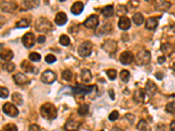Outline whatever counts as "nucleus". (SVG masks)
<instances>
[{
	"label": "nucleus",
	"mask_w": 175,
	"mask_h": 131,
	"mask_svg": "<svg viewBox=\"0 0 175 131\" xmlns=\"http://www.w3.org/2000/svg\"><path fill=\"white\" fill-rule=\"evenodd\" d=\"M102 131H103V130H102Z\"/></svg>",
	"instance_id": "5fc2aeb1"
},
{
	"label": "nucleus",
	"mask_w": 175,
	"mask_h": 131,
	"mask_svg": "<svg viewBox=\"0 0 175 131\" xmlns=\"http://www.w3.org/2000/svg\"><path fill=\"white\" fill-rule=\"evenodd\" d=\"M0 8L2 11L6 12H11L18 8V5L12 1H5L0 3Z\"/></svg>",
	"instance_id": "9b49d317"
},
{
	"label": "nucleus",
	"mask_w": 175,
	"mask_h": 131,
	"mask_svg": "<svg viewBox=\"0 0 175 131\" xmlns=\"http://www.w3.org/2000/svg\"><path fill=\"white\" fill-rule=\"evenodd\" d=\"M134 60V55L131 52L125 51L123 52L120 55V61L123 65H129L132 63Z\"/></svg>",
	"instance_id": "f8f14e48"
},
{
	"label": "nucleus",
	"mask_w": 175,
	"mask_h": 131,
	"mask_svg": "<svg viewBox=\"0 0 175 131\" xmlns=\"http://www.w3.org/2000/svg\"><path fill=\"white\" fill-rule=\"evenodd\" d=\"M35 28L38 32L41 33H48L53 30V26L50 21L46 18H40L36 20Z\"/></svg>",
	"instance_id": "f03ea898"
},
{
	"label": "nucleus",
	"mask_w": 175,
	"mask_h": 131,
	"mask_svg": "<svg viewBox=\"0 0 175 131\" xmlns=\"http://www.w3.org/2000/svg\"><path fill=\"white\" fill-rule=\"evenodd\" d=\"M127 8L125 7V5H118L117 6V8H116V12H117V14L118 16L120 17H124L127 13Z\"/></svg>",
	"instance_id": "2f4dec72"
},
{
	"label": "nucleus",
	"mask_w": 175,
	"mask_h": 131,
	"mask_svg": "<svg viewBox=\"0 0 175 131\" xmlns=\"http://www.w3.org/2000/svg\"><path fill=\"white\" fill-rule=\"evenodd\" d=\"M89 107L87 104H83L79 107L78 108V114L81 115V116H84V115H88L89 113Z\"/></svg>",
	"instance_id": "7c9ffc66"
},
{
	"label": "nucleus",
	"mask_w": 175,
	"mask_h": 131,
	"mask_svg": "<svg viewBox=\"0 0 175 131\" xmlns=\"http://www.w3.org/2000/svg\"><path fill=\"white\" fill-rule=\"evenodd\" d=\"M158 25V20L157 18L155 17H150L146 19V22H145V28L147 30H150V31H153L155 30Z\"/></svg>",
	"instance_id": "f3484780"
},
{
	"label": "nucleus",
	"mask_w": 175,
	"mask_h": 131,
	"mask_svg": "<svg viewBox=\"0 0 175 131\" xmlns=\"http://www.w3.org/2000/svg\"><path fill=\"white\" fill-rule=\"evenodd\" d=\"M29 131H41V129L38 125L32 124V125L29 126Z\"/></svg>",
	"instance_id": "49530a36"
},
{
	"label": "nucleus",
	"mask_w": 175,
	"mask_h": 131,
	"mask_svg": "<svg viewBox=\"0 0 175 131\" xmlns=\"http://www.w3.org/2000/svg\"><path fill=\"white\" fill-rule=\"evenodd\" d=\"M56 79H57L56 74L51 70H46L45 72L42 73L41 76V81L46 84H53L56 81Z\"/></svg>",
	"instance_id": "0eeeda50"
},
{
	"label": "nucleus",
	"mask_w": 175,
	"mask_h": 131,
	"mask_svg": "<svg viewBox=\"0 0 175 131\" xmlns=\"http://www.w3.org/2000/svg\"><path fill=\"white\" fill-rule=\"evenodd\" d=\"M39 5H40V2L37 1V0H34V1H25L23 3V6H25L27 10L36 8L37 6H39Z\"/></svg>",
	"instance_id": "c85d7f7f"
},
{
	"label": "nucleus",
	"mask_w": 175,
	"mask_h": 131,
	"mask_svg": "<svg viewBox=\"0 0 175 131\" xmlns=\"http://www.w3.org/2000/svg\"><path fill=\"white\" fill-rule=\"evenodd\" d=\"M45 60H46L47 63L52 64V63H53V62L56 61V57H55L54 55H53V54H47V55L46 56V58H45Z\"/></svg>",
	"instance_id": "c03bdc74"
},
{
	"label": "nucleus",
	"mask_w": 175,
	"mask_h": 131,
	"mask_svg": "<svg viewBox=\"0 0 175 131\" xmlns=\"http://www.w3.org/2000/svg\"><path fill=\"white\" fill-rule=\"evenodd\" d=\"M72 77H73V74H72V72L70 71V70H65V71H63V73H62V78H63V80H65V81H70L71 80H72Z\"/></svg>",
	"instance_id": "4c0bfd02"
},
{
	"label": "nucleus",
	"mask_w": 175,
	"mask_h": 131,
	"mask_svg": "<svg viewBox=\"0 0 175 131\" xmlns=\"http://www.w3.org/2000/svg\"><path fill=\"white\" fill-rule=\"evenodd\" d=\"M55 24L58 25H64L67 22V16L64 12H58L54 19Z\"/></svg>",
	"instance_id": "6ab92c4d"
},
{
	"label": "nucleus",
	"mask_w": 175,
	"mask_h": 131,
	"mask_svg": "<svg viewBox=\"0 0 175 131\" xmlns=\"http://www.w3.org/2000/svg\"><path fill=\"white\" fill-rule=\"evenodd\" d=\"M118 117H119V113L115 110V111L111 112L110 115H109V120L111 121V122H114V121H116V120L118 119Z\"/></svg>",
	"instance_id": "a18cd8bd"
},
{
	"label": "nucleus",
	"mask_w": 175,
	"mask_h": 131,
	"mask_svg": "<svg viewBox=\"0 0 175 131\" xmlns=\"http://www.w3.org/2000/svg\"><path fill=\"white\" fill-rule=\"evenodd\" d=\"M166 110H167L168 113L170 114H174L175 111V107H174V101H172V102H169L167 103V105L166 106Z\"/></svg>",
	"instance_id": "a19ab883"
},
{
	"label": "nucleus",
	"mask_w": 175,
	"mask_h": 131,
	"mask_svg": "<svg viewBox=\"0 0 175 131\" xmlns=\"http://www.w3.org/2000/svg\"><path fill=\"white\" fill-rule=\"evenodd\" d=\"M35 36L34 33H26L22 38V43L26 48H32L35 45Z\"/></svg>",
	"instance_id": "1a4fd4ad"
},
{
	"label": "nucleus",
	"mask_w": 175,
	"mask_h": 131,
	"mask_svg": "<svg viewBox=\"0 0 175 131\" xmlns=\"http://www.w3.org/2000/svg\"><path fill=\"white\" fill-rule=\"evenodd\" d=\"M157 91H158L157 85L152 81H151V80L147 81L146 84H145L144 92H146L149 96H153V95H155V94L157 93Z\"/></svg>",
	"instance_id": "ddd939ff"
},
{
	"label": "nucleus",
	"mask_w": 175,
	"mask_h": 131,
	"mask_svg": "<svg viewBox=\"0 0 175 131\" xmlns=\"http://www.w3.org/2000/svg\"><path fill=\"white\" fill-rule=\"evenodd\" d=\"M13 80H14L15 83L17 85H19V86L26 85L30 82L29 79L25 76V74H21V73H18V74H14L13 75Z\"/></svg>",
	"instance_id": "4468645a"
},
{
	"label": "nucleus",
	"mask_w": 175,
	"mask_h": 131,
	"mask_svg": "<svg viewBox=\"0 0 175 131\" xmlns=\"http://www.w3.org/2000/svg\"><path fill=\"white\" fill-rule=\"evenodd\" d=\"M102 49L104 50L105 52H107L109 54H113L117 52V42L113 40H105L103 44L102 45Z\"/></svg>",
	"instance_id": "423d86ee"
},
{
	"label": "nucleus",
	"mask_w": 175,
	"mask_h": 131,
	"mask_svg": "<svg viewBox=\"0 0 175 131\" xmlns=\"http://www.w3.org/2000/svg\"><path fill=\"white\" fill-rule=\"evenodd\" d=\"M131 25V19L129 18H127L126 16L121 17L119 21H118V27L123 30V31H127L128 29H130Z\"/></svg>",
	"instance_id": "2eb2a0df"
},
{
	"label": "nucleus",
	"mask_w": 175,
	"mask_h": 131,
	"mask_svg": "<svg viewBox=\"0 0 175 131\" xmlns=\"http://www.w3.org/2000/svg\"><path fill=\"white\" fill-rule=\"evenodd\" d=\"M111 131H123L122 129H120L119 128H117V127H114L112 129H111Z\"/></svg>",
	"instance_id": "864d4df0"
},
{
	"label": "nucleus",
	"mask_w": 175,
	"mask_h": 131,
	"mask_svg": "<svg viewBox=\"0 0 175 131\" xmlns=\"http://www.w3.org/2000/svg\"><path fill=\"white\" fill-rule=\"evenodd\" d=\"M155 7H156V11H167V10H169V8L171 7V3L167 1H159L158 3H156Z\"/></svg>",
	"instance_id": "4be33fe9"
},
{
	"label": "nucleus",
	"mask_w": 175,
	"mask_h": 131,
	"mask_svg": "<svg viewBox=\"0 0 175 131\" xmlns=\"http://www.w3.org/2000/svg\"><path fill=\"white\" fill-rule=\"evenodd\" d=\"M13 58V52L11 49H2L0 52V59L5 61H10Z\"/></svg>",
	"instance_id": "a211bd4d"
},
{
	"label": "nucleus",
	"mask_w": 175,
	"mask_h": 131,
	"mask_svg": "<svg viewBox=\"0 0 175 131\" xmlns=\"http://www.w3.org/2000/svg\"><path fill=\"white\" fill-rule=\"evenodd\" d=\"M20 66H21V68L25 71V73H33L34 72V66L29 61H27V60L22 61Z\"/></svg>",
	"instance_id": "393cba45"
},
{
	"label": "nucleus",
	"mask_w": 175,
	"mask_h": 131,
	"mask_svg": "<svg viewBox=\"0 0 175 131\" xmlns=\"http://www.w3.org/2000/svg\"><path fill=\"white\" fill-rule=\"evenodd\" d=\"M60 44L63 46H69L70 44V39L68 38V36L65 35V34H62L60 37Z\"/></svg>",
	"instance_id": "f704fd0d"
},
{
	"label": "nucleus",
	"mask_w": 175,
	"mask_h": 131,
	"mask_svg": "<svg viewBox=\"0 0 175 131\" xmlns=\"http://www.w3.org/2000/svg\"><path fill=\"white\" fill-rule=\"evenodd\" d=\"M93 51V44L90 41H85L80 45L78 48V53L81 57L87 58L92 53Z\"/></svg>",
	"instance_id": "39448f33"
},
{
	"label": "nucleus",
	"mask_w": 175,
	"mask_h": 131,
	"mask_svg": "<svg viewBox=\"0 0 175 131\" xmlns=\"http://www.w3.org/2000/svg\"><path fill=\"white\" fill-rule=\"evenodd\" d=\"M9 96V90L6 88L0 87V97L1 98H7Z\"/></svg>",
	"instance_id": "79ce46f5"
},
{
	"label": "nucleus",
	"mask_w": 175,
	"mask_h": 131,
	"mask_svg": "<svg viewBox=\"0 0 175 131\" xmlns=\"http://www.w3.org/2000/svg\"><path fill=\"white\" fill-rule=\"evenodd\" d=\"M3 111L5 115H9L11 117H16L18 115V109L17 107L11 104V102H6L3 106Z\"/></svg>",
	"instance_id": "6e6552de"
},
{
	"label": "nucleus",
	"mask_w": 175,
	"mask_h": 131,
	"mask_svg": "<svg viewBox=\"0 0 175 131\" xmlns=\"http://www.w3.org/2000/svg\"><path fill=\"white\" fill-rule=\"evenodd\" d=\"M137 129L140 131H150L149 125L144 120H140L139 121V123H138V126H137Z\"/></svg>",
	"instance_id": "c756f323"
},
{
	"label": "nucleus",
	"mask_w": 175,
	"mask_h": 131,
	"mask_svg": "<svg viewBox=\"0 0 175 131\" xmlns=\"http://www.w3.org/2000/svg\"><path fill=\"white\" fill-rule=\"evenodd\" d=\"M170 129L171 131H175V121H173L170 125Z\"/></svg>",
	"instance_id": "3c124183"
},
{
	"label": "nucleus",
	"mask_w": 175,
	"mask_h": 131,
	"mask_svg": "<svg viewBox=\"0 0 175 131\" xmlns=\"http://www.w3.org/2000/svg\"><path fill=\"white\" fill-rule=\"evenodd\" d=\"M102 13L104 17H111L114 14V7L113 5H106L104 8L102 10Z\"/></svg>",
	"instance_id": "a878e982"
},
{
	"label": "nucleus",
	"mask_w": 175,
	"mask_h": 131,
	"mask_svg": "<svg viewBox=\"0 0 175 131\" xmlns=\"http://www.w3.org/2000/svg\"><path fill=\"white\" fill-rule=\"evenodd\" d=\"M106 74L108 75L109 79L111 81H114L117 78V71L115 69H109L106 71Z\"/></svg>",
	"instance_id": "58836bf2"
},
{
	"label": "nucleus",
	"mask_w": 175,
	"mask_h": 131,
	"mask_svg": "<svg viewBox=\"0 0 175 131\" xmlns=\"http://www.w3.org/2000/svg\"><path fill=\"white\" fill-rule=\"evenodd\" d=\"M30 25V21L27 18H22L18 22H17L16 26L18 28H26Z\"/></svg>",
	"instance_id": "72a5a7b5"
},
{
	"label": "nucleus",
	"mask_w": 175,
	"mask_h": 131,
	"mask_svg": "<svg viewBox=\"0 0 175 131\" xmlns=\"http://www.w3.org/2000/svg\"><path fill=\"white\" fill-rule=\"evenodd\" d=\"M120 78L122 80V81L127 83V82L130 81V72L127 71V70H122L121 73H120Z\"/></svg>",
	"instance_id": "473e14b6"
},
{
	"label": "nucleus",
	"mask_w": 175,
	"mask_h": 131,
	"mask_svg": "<svg viewBox=\"0 0 175 131\" xmlns=\"http://www.w3.org/2000/svg\"><path fill=\"white\" fill-rule=\"evenodd\" d=\"M11 98H12V101L18 106H20L23 104V96L19 93H13Z\"/></svg>",
	"instance_id": "cd10ccee"
},
{
	"label": "nucleus",
	"mask_w": 175,
	"mask_h": 131,
	"mask_svg": "<svg viewBox=\"0 0 175 131\" xmlns=\"http://www.w3.org/2000/svg\"><path fill=\"white\" fill-rule=\"evenodd\" d=\"M95 88L94 85H82V84H76L75 87L72 88V93L75 95H86L90 94L93 89Z\"/></svg>",
	"instance_id": "20e7f679"
},
{
	"label": "nucleus",
	"mask_w": 175,
	"mask_h": 131,
	"mask_svg": "<svg viewBox=\"0 0 175 131\" xmlns=\"http://www.w3.org/2000/svg\"><path fill=\"white\" fill-rule=\"evenodd\" d=\"M92 74L91 72L87 69V68H83L81 71V79L84 83H89L92 81Z\"/></svg>",
	"instance_id": "aec40b11"
},
{
	"label": "nucleus",
	"mask_w": 175,
	"mask_h": 131,
	"mask_svg": "<svg viewBox=\"0 0 175 131\" xmlns=\"http://www.w3.org/2000/svg\"><path fill=\"white\" fill-rule=\"evenodd\" d=\"M45 41H46V37H45V36H39V38H38V42H39L40 44H43Z\"/></svg>",
	"instance_id": "8fccbe9b"
},
{
	"label": "nucleus",
	"mask_w": 175,
	"mask_h": 131,
	"mask_svg": "<svg viewBox=\"0 0 175 131\" xmlns=\"http://www.w3.org/2000/svg\"><path fill=\"white\" fill-rule=\"evenodd\" d=\"M151 53L147 50H142L138 54L135 59L136 65L138 66H145L148 65L151 62Z\"/></svg>",
	"instance_id": "7ed1b4c3"
},
{
	"label": "nucleus",
	"mask_w": 175,
	"mask_h": 131,
	"mask_svg": "<svg viewBox=\"0 0 175 131\" xmlns=\"http://www.w3.org/2000/svg\"><path fill=\"white\" fill-rule=\"evenodd\" d=\"M132 20H133V22L137 25H140L144 22V16L142 15L140 12H137L132 17Z\"/></svg>",
	"instance_id": "bb28decb"
},
{
	"label": "nucleus",
	"mask_w": 175,
	"mask_h": 131,
	"mask_svg": "<svg viewBox=\"0 0 175 131\" xmlns=\"http://www.w3.org/2000/svg\"><path fill=\"white\" fill-rule=\"evenodd\" d=\"M165 61H166V57L165 56H160V57L158 58V62L159 64H163V63H165Z\"/></svg>",
	"instance_id": "09e8293b"
},
{
	"label": "nucleus",
	"mask_w": 175,
	"mask_h": 131,
	"mask_svg": "<svg viewBox=\"0 0 175 131\" xmlns=\"http://www.w3.org/2000/svg\"><path fill=\"white\" fill-rule=\"evenodd\" d=\"M99 31H100L102 34L110 33V31H111V25H109V24H106L105 25L102 26L100 29H99Z\"/></svg>",
	"instance_id": "37998d69"
},
{
	"label": "nucleus",
	"mask_w": 175,
	"mask_h": 131,
	"mask_svg": "<svg viewBox=\"0 0 175 131\" xmlns=\"http://www.w3.org/2000/svg\"><path fill=\"white\" fill-rule=\"evenodd\" d=\"M41 115L47 120H53L57 117V109L53 104L47 102L41 107Z\"/></svg>",
	"instance_id": "f257e3e1"
},
{
	"label": "nucleus",
	"mask_w": 175,
	"mask_h": 131,
	"mask_svg": "<svg viewBox=\"0 0 175 131\" xmlns=\"http://www.w3.org/2000/svg\"><path fill=\"white\" fill-rule=\"evenodd\" d=\"M161 52L165 53V55L170 56L172 53H173V46L171 43H165L161 46Z\"/></svg>",
	"instance_id": "b1692460"
},
{
	"label": "nucleus",
	"mask_w": 175,
	"mask_h": 131,
	"mask_svg": "<svg viewBox=\"0 0 175 131\" xmlns=\"http://www.w3.org/2000/svg\"><path fill=\"white\" fill-rule=\"evenodd\" d=\"M156 77L158 78V80H162V78H163V74H162V73H158V74H156Z\"/></svg>",
	"instance_id": "603ef678"
},
{
	"label": "nucleus",
	"mask_w": 175,
	"mask_h": 131,
	"mask_svg": "<svg viewBox=\"0 0 175 131\" xmlns=\"http://www.w3.org/2000/svg\"><path fill=\"white\" fill-rule=\"evenodd\" d=\"M81 127V123L77 122L75 120H68L66 124L64 129L67 131H77Z\"/></svg>",
	"instance_id": "dca6fc26"
},
{
	"label": "nucleus",
	"mask_w": 175,
	"mask_h": 131,
	"mask_svg": "<svg viewBox=\"0 0 175 131\" xmlns=\"http://www.w3.org/2000/svg\"><path fill=\"white\" fill-rule=\"evenodd\" d=\"M84 9V5L82 2H75V4L72 5L71 8V12L74 15H79L83 12Z\"/></svg>",
	"instance_id": "412c9836"
},
{
	"label": "nucleus",
	"mask_w": 175,
	"mask_h": 131,
	"mask_svg": "<svg viewBox=\"0 0 175 131\" xmlns=\"http://www.w3.org/2000/svg\"><path fill=\"white\" fill-rule=\"evenodd\" d=\"M2 68L5 71H7L8 73H11L14 71L15 69V64L11 63V62H7V63H5L2 66Z\"/></svg>",
	"instance_id": "c9c22d12"
},
{
	"label": "nucleus",
	"mask_w": 175,
	"mask_h": 131,
	"mask_svg": "<svg viewBox=\"0 0 175 131\" xmlns=\"http://www.w3.org/2000/svg\"><path fill=\"white\" fill-rule=\"evenodd\" d=\"M29 59L32 60V61H34V62H37V61H40L41 60V54L38 53H32L29 54Z\"/></svg>",
	"instance_id": "ea45409f"
},
{
	"label": "nucleus",
	"mask_w": 175,
	"mask_h": 131,
	"mask_svg": "<svg viewBox=\"0 0 175 131\" xmlns=\"http://www.w3.org/2000/svg\"><path fill=\"white\" fill-rule=\"evenodd\" d=\"M0 131H18V128L13 123H8L5 125Z\"/></svg>",
	"instance_id": "e433bc0d"
},
{
	"label": "nucleus",
	"mask_w": 175,
	"mask_h": 131,
	"mask_svg": "<svg viewBox=\"0 0 175 131\" xmlns=\"http://www.w3.org/2000/svg\"><path fill=\"white\" fill-rule=\"evenodd\" d=\"M144 94H145V93H144V89H142V88L135 91L133 95V99L134 101H135V102H137V103H141V102H143V101H144Z\"/></svg>",
	"instance_id": "5701e85b"
},
{
	"label": "nucleus",
	"mask_w": 175,
	"mask_h": 131,
	"mask_svg": "<svg viewBox=\"0 0 175 131\" xmlns=\"http://www.w3.org/2000/svg\"><path fill=\"white\" fill-rule=\"evenodd\" d=\"M109 95L110 96V99L111 100H115V94H114V90L113 89H109L108 91Z\"/></svg>",
	"instance_id": "de8ad7c7"
},
{
	"label": "nucleus",
	"mask_w": 175,
	"mask_h": 131,
	"mask_svg": "<svg viewBox=\"0 0 175 131\" xmlns=\"http://www.w3.org/2000/svg\"><path fill=\"white\" fill-rule=\"evenodd\" d=\"M99 25V18L96 15L89 16L83 22V25L88 29H96Z\"/></svg>",
	"instance_id": "9d476101"
}]
</instances>
